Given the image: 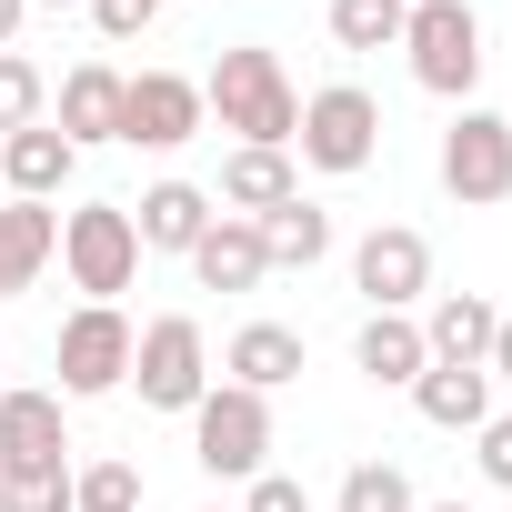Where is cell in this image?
Wrapping results in <instances>:
<instances>
[{"instance_id": "6da1fadb", "label": "cell", "mask_w": 512, "mask_h": 512, "mask_svg": "<svg viewBox=\"0 0 512 512\" xmlns=\"http://www.w3.org/2000/svg\"><path fill=\"white\" fill-rule=\"evenodd\" d=\"M201 111H211L221 131H241V151H292V131H302V91H292L282 51H262V41H241V51L211 61Z\"/></svg>"}, {"instance_id": "ffe728a7", "label": "cell", "mask_w": 512, "mask_h": 512, "mask_svg": "<svg viewBox=\"0 0 512 512\" xmlns=\"http://www.w3.org/2000/svg\"><path fill=\"white\" fill-rule=\"evenodd\" d=\"M412 322H422V352H432V362H482L502 312H492L482 292H432V312H412Z\"/></svg>"}, {"instance_id": "836d02e7", "label": "cell", "mask_w": 512, "mask_h": 512, "mask_svg": "<svg viewBox=\"0 0 512 512\" xmlns=\"http://www.w3.org/2000/svg\"><path fill=\"white\" fill-rule=\"evenodd\" d=\"M412 512H472V502H412Z\"/></svg>"}, {"instance_id": "484cf974", "label": "cell", "mask_w": 512, "mask_h": 512, "mask_svg": "<svg viewBox=\"0 0 512 512\" xmlns=\"http://www.w3.org/2000/svg\"><path fill=\"white\" fill-rule=\"evenodd\" d=\"M41 101H51V81H41L21 51H0V141L31 131V121H41Z\"/></svg>"}, {"instance_id": "8d00e7d4", "label": "cell", "mask_w": 512, "mask_h": 512, "mask_svg": "<svg viewBox=\"0 0 512 512\" xmlns=\"http://www.w3.org/2000/svg\"><path fill=\"white\" fill-rule=\"evenodd\" d=\"M0 392H11V382H0Z\"/></svg>"}, {"instance_id": "4316f807", "label": "cell", "mask_w": 512, "mask_h": 512, "mask_svg": "<svg viewBox=\"0 0 512 512\" xmlns=\"http://www.w3.org/2000/svg\"><path fill=\"white\" fill-rule=\"evenodd\" d=\"M0 512H71V472H0Z\"/></svg>"}, {"instance_id": "d6986e66", "label": "cell", "mask_w": 512, "mask_h": 512, "mask_svg": "<svg viewBox=\"0 0 512 512\" xmlns=\"http://www.w3.org/2000/svg\"><path fill=\"white\" fill-rule=\"evenodd\" d=\"M131 231H141V251H191L211 231V191L201 181H151L131 201Z\"/></svg>"}, {"instance_id": "1f68e13d", "label": "cell", "mask_w": 512, "mask_h": 512, "mask_svg": "<svg viewBox=\"0 0 512 512\" xmlns=\"http://www.w3.org/2000/svg\"><path fill=\"white\" fill-rule=\"evenodd\" d=\"M21 21H31V0H0V51L21 41Z\"/></svg>"}, {"instance_id": "2e32d148", "label": "cell", "mask_w": 512, "mask_h": 512, "mask_svg": "<svg viewBox=\"0 0 512 512\" xmlns=\"http://www.w3.org/2000/svg\"><path fill=\"white\" fill-rule=\"evenodd\" d=\"M352 362H362V382H382V392H412V382L432 372V352H422V322H412V312H372V322L352 332Z\"/></svg>"}, {"instance_id": "277c9868", "label": "cell", "mask_w": 512, "mask_h": 512, "mask_svg": "<svg viewBox=\"0 0 512 512\" xmlns=\"http://www.w3.org/2000/svg\"><path fill=\"white\" fill-rule=\"evenodd\" d=\"M302 161L312 171H332V181H352V171H372V151H382V101L362 91V81H322L312 101H302Z\"/></svg>"}, {"instance_id": "f1b7e54d", "label": "cell", "mask_w": 512, "mask_h": 512, "mask_svg": "<svg viewBox=\"0 0 512 512\" xmlns=\"http://www.w3.org/2000/svg\"><path fill=\"white\" fill-rule=\"evenodd\" d=\"M171 11V0H91V21H101V41H141L151 21Z\"/></svg>"}, {"instance_id": "cb8c5ba5", "label": "cell", "mask_w": 512, "mask_h": 512, "mask_svg": "<svg viewBox=\"0 0 512 512\" xmlns=\"http://www.w3.org/2000/svg\"><path fill=\"white\" fill-rule=\"evenodd\" d=\"M71 512H141V462H91V472H71Z\"/></svg>"}, {"instance_id": "4dcf8cb0", "label": "cell", "mask_w": 512, "mask_h": 512, "mask_svg": "<svg viewBox=\"0 0 512 512\" xmlns=\"http://www.w3.org/2000/svg\"><path fill=\"white\" fill-rule=\"evenodd\" d=\"M482 372H492V382H512V312L492 322V352H482Z\"/></svg>"}, {"instance_id": "5bb4252c", "label": "cell", "mask_w": 512, "mask_h": 512, "mask_svg": "<svg viewBox=\"0 0 512 512\" xmlns=\"http://www.w3.org/2000/svg\"><path fill=\"white\" fill-rule=\"evenodd\" d=\"M51 251H61V211L51 201H0V302L31 292L51 272Z\"/></svg>"}, {"instance_id": "5b68a950", "label": "cell", "mask_w": 512, "mask_h": 512, "mask_svg": "<svg viewBox=\"0 0 512 512\" xmlns=\"http://www.w3.org/2000/svg\"><path fill=\"white\" fill-rule=\"evenodd\" d=\"M131 392H141V412H191V402L211 392V342H201L191 312L141 322V342H131Z\"/></svg>"}, {"instance_id": "9a60e30c", "label": "cell", "mask_w": 512, "mask_h": 512, "mask_svg": "<svg viewBox=\"0 0 512 512\" xmlns=\"http://www.w3.org/2000/svg\"><path fill=\"white\" fill-rule=\"evenodd\" d=\"M71 171H81V151H71L51 121H31V131L0 141V181H11V201H61V191H71Z\"/></svg>"}, {"instance_id": "7c38bea8", "label": "cell", "mask_w": 512, "mask_h": 512, "mask_svg": "<svg viewBox=\"0 0 512 512\" xmlns=\"http://www.w3.org/2000/svg\"><path fill=\"white\" fill-rule=\"evenodd\" d=\"M191 272H201V292H262V282H272L262 221H241V211H211V231L191 241Z\"/></svg>"}, {"instance_id": "d590c367", "label": "cell", "mask_w": 512, "mask_h": 512, "mask_svg": "<svg viewBox=\"0 0 512 512\" xmlns=\"http://www.w3.org/2000/svg\"><path fill=\"white\" fill-rule=\"evenodd\" d=\"M211 512H231V502H211Z\"/></svg>"}, {"instance_id": "9c48e42d", "label": "cell", "mask_w": 512, "mask_h": 512, "mask_svg": "<svg viewBox=\"0 0 512 512\" xmlns=\"http://www.w3.org/2000/svg\"><path fill=\"white\" fill-rule=\"evenodd\" d=\"M352 292H362L372 312H412V302H432V241L402 231V221H372V231L352 241Z\"/></svg>"}, {"instance_id": "7402d4cb", "label": "cell", "mask_w": 512, "mask_h": 512, "mask_svg": "<svg viewBox=\"0 0 512 512\" xmlns=\"http://www.w3.org/2000/svg\"><path fill=\"white\" fill-rule=\"evenodd\" d=\"M262 251H272V272H312L322 251H332V211L322 201H282L262 221Z\"/></svg>"}, {"instance_id": "4fadbf2b", "label": "cell", "mask_w": 512, "mask_h": 512, "mask_svg": "<svg viewBox=\"0 0 512 512\" xmlns=\"http://www.w3.org/2000/svg\"><path fill=\"white\" fill-rule=\"evenodd\" d=\"M71 151H91V141H121V71L111 61H71L61 71V121H51Z\"/></svg>"}, {"instance_id": "ba28073f", "label": "cell", "mask_w": 512, "mask_h": 512, "mask_svg": "<svg viewBox=\"0 0 512 512\" xmlns=\"http://www.w3.org/2000/svg\"><path fill=\"white\" fill-rule=\"evenodd\" d=\"M442 191L462 201V211H492V201H512V121L502 111H452V131H442Z\"/></svg>"}, {"instance_id": "e0dca14e", "label": "cell", "mask_w": 512, "mask_h": 512, "mask_svg": "<svg viewBox=\"0 0 512 512\" xmlns=\"http://www.w3.org/2000/svg\"><path fill=\"white\" fill-rule=\"evenodd\" d=\"M412 412H422L432 432H482V422H492V372H482V362H432V372L412 382Z\"/></svg>"}, {"instance_id": "603a6c76", "label": "cell", "mask_w": 512, "mask_h": 512, "mask_svg": "<svg viewBox=\"0 0 512 512\" xmlns=\"http://www.w3.org/2000/svg\"><path fill=\"white\" fill-rule=\"evenodd\" d=\"M402 0H332V41L342 51H402Z\"/></svg>"}, {"instance_id": "30bf717a", "label": "cell", "mask_w": 512, "mask_h": 512, "mask_svg": "<svg viewBox=\"0 0 512 512\" xmlns=\"http://www.w3.org/2000/svg\"><path fill=\"white\" fill-rule=\"evenodd\" d=\"M201 121H211V111H201V81H181V71L121 81V141H131V151H181Z\"/></svg>"}, {"instance_id": "8fae6325", "label": "cell", "mask_w": 512, "mask_h": 512, "mask_svg": "<svg viewBox=\"0 0 512 512\" xmlns=\"http://www.w3.org/2000/svg\"><path fill=\"white\" fill-rule=\"evenodd\" d=\"M0 472H71L61 392H0Z\"/></svg>"}, {"instance_id": "83f0119b", "label": "cell", "mask_w": 512, "mask_h": 512, "mask_svg": "<svg viewBox=\"0 0 512 512\" xmlns=\"http://www.w3.org/2000/svg\"><path fill=\"white\" fill-rule=\"evenodd\" d=\"M231 512H312V492H302V482H292V472H251V482H241V502H231Z\"/></svg>"}, {"instance_id": "44dd1931", "label": "cell", "mask_w": 512, "mask_h": 512, "mask_svg": "<svg viewBox=\"0 0 512 512\" xmlns=\"http://www.w3.org/2000/svg\"><path fill=\"white\" fill-rule=\"evenodd\" d=\"M221 201H231L241 221H272L282 201H302L292 151H231V161H221Z\"/></svg>"}, {"instance_id": "e575fe53", "label": "cell", "mask_w": 512, "mask_h": 512, "mask_svg": "<svg viewBox=\"0 0 512 512\" xmlns=\"http://www.w3.org/2000/svg\"><path fill=\"white\" fill-rule=\"evenodd\" d=\"M402 11H422V0H402Z\"/></svg>"}, {"instance_id": "7a4b0ae2", "label": "cell", "mask_w": 512, "mask_h": 512, "mask_svg": "<svg viewBox=\"0 0 512 512\" xmlns=\"http://www.w3.org/2000/svg\"><path fill=\"white\" fill-rule=\"evenodd\" d=\"M191 462L211 482H251V472H272V402L262 392H241V382H211L191 402Z\"/></svg>"}, {"instance_id": "ac0fdd59", "label": "cell", "mask_w": 512, "mask_h": 512, "mask_svg": "<svg viewBox=\"0 0 512 512\" xmlns=\"http://www.w3.org/2000/svg\"><path fill=\"white\" fill-rule=\"evenodd\" d=\"M221 372H231L241 392H262V402H272L282 382H302V332H292V322H241L231 352H221Z\"/></svg>"}, {"instance_id": "d4e9b609", "label": "cell", "mask_w": 512, "mask_h": 512, "mask_svg": "<svg viewBox=\"0 0 512 512\" xmlns=\"http://www.w3.org/2000/svg\"><path fill=\"white\" fill-rule=\"evenodd\" d=\"M332 512H412V482H402V462H352Z\"/></svg>"}, {"instance_id": "8992f818", "label": "cell", "mask_w": 512, "mask_h": 512, "mask_svg": "<svg viewBox=\"0 0 512 512\" xmlns=\"http://www.w3.org/2000/svg\"><path fill=\"white\" fill-rule=\"evenodd\" d=\"M402 51H412V81L432 101H472V81H482V21H472V0H422V11L402 21Z\"/></svg>"}, {"instance_id": "52a82bcc", "label": "cell", "mask_w": 512, "mask_h": 512, "mask_svg": "<svg viewBox=\"0 0 512 512\" xmlns=\"http://www.w3.org/2000/svg\"><path fill=\"white\" fill-rule=\"evenodd\" d=\"M131 322H121V302H81L71 322H61V342H51V372H61V402H101V392H121L131 382Z\"/></svg>"}, {"instance_id": "f546056e", "label": "cell", "mask_w": 512, "mask_h": 512, "mask_svg": "<svg viewBox=\"0 0 512 512\" xmlns=\"http://www.w3.org/2000/svg\"><path fill=\"white\" fill-rule=\"evenodd\" d=\"M472 442H482V482H502V492H512V412H492Z\"/></svg>"}, {"instance_id": "3957f363", "label": "cell", "mask_w": 512, "mask_h": 512, "mask_svg": "<svg viewBox=\"0 0 512 512\" xmlns=\"http://www.w3.org/2000/svg\"><path fill=\"white\" fill-rule=\"evenodd\" d=\"M61 272H71V292H91V302H121V292L141 282L131 201H81V211H61Z\"/></svg>"}, {"instance_id": "d6a6232c", "label": "cell", "mask_w": 512, "mask_h": 512, "mask_svg": "<svg viewBox=\"0 0 512 512\" xmlns=\"http://www.w3.org/2000/svg\"><path fill=\"white\" fill-rule=\"evenodd\" d=\"M31 11H91V0H31Z\"/></svg>"}]
</instances>
